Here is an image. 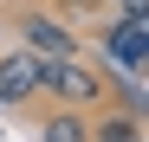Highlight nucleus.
Wrapping results in <instances>:
<instances>
[{
    "mask_svg": "<svg viewBox=\"0 0 149 142\" xmlns=\"http://www.w3.org/2000/svg\"><path fill=\"white\" fill-rule=\"evenodd\" d=\"M39 90H52V97H65V103H97L104 97V78L84 71L78 58H52V65L39 58Z\"/></svg>",
    "mask_w": 149,
    "mask_h": 142,
    "instance_id": "1",
    "label": "nucleus"
},
{
    "mask_svg": "<svg viewBox=\"0 0 149 142\" xmlns=\"http://www.w3.org/2000/svg\"><path fill=\"white\" fill-rule=\"evenodd\" d=\"M143 58H149V19H136V13L110 19V26H104V65H117V71L136 78Z\"/></svg>",
    "mask_w": 149,
    "mask_h": 142,
    "instance_id": "2",
    "label": "nucleus"
},
{
    "mask_svg": "<svg viewBox=\"0 0 149 142\" xmlns=\"http://www.w3.org/2000/svg\"><path fill=\"white\" fill-rule=\"evenodd\" d=\"M19 39H26V52L45 58V65H52V58H78V39H71L52 13H26V19H19Z\"/></svg>",
    "mask_w": 149,
    "mask_h": 142,
    "instance_id": "3",
    "label": "nucleus"
},
{
    "mask_svg": "<svg viewBox=\"0 0 149 142\" xmlns=\"http://www.w3.org/2000/svg\"><path fill=\"white\" fill-rule=\"evenodd\" d=\"M39 97V58L33 52H0V103Z\"/></svg>",
    "mask_w": 149,
    "mask_h": 142,
    "instance_id": "4",
    "label": "nucleus"
},
{
    "mask_svg": "<svg viewBox=\"0 0 149 142\" xmlns=\"http://www.w3.org/2000/svg\"><path fill=\"white\" fill-rule=\"evenodd\" d=\"M91 142H136V110H123V116H104V123L91 129Z\"/></svg>",
    "mask_w": 149,
    "mask_h": 142,
    "instance_id": "5",
    "label": "nucleus"
},
{
    "mask_svg": "<svg viewBox=\"0 0 149 142\" xmlns=\"http://www.w3.org/2000/svg\"><path fill=\"white\" fill-rule=\"evenodd\" d=\"M45 142H91V129H84V116H52V123H45Z\"/></svg>",
    "mask_w": 149,
    "mask_h": 142,
    "instance_id": "6",
    "label": "nucleus"
},
{
    "mask_svg": "<svg viewBox=\"0 0 149 142\" xmlns=\"http://www.w3.org/2000/svg\"><path fill=\"white\" fill-rule=\"evenodd\" d=\"M65 7H71V13H84V7H97V0H65Z\"/></svg>",
    "mask_w": 149,
    "mask_h": 142,
    "instance_id": "7",
    "label": "nucleus"
}]
</instances>
